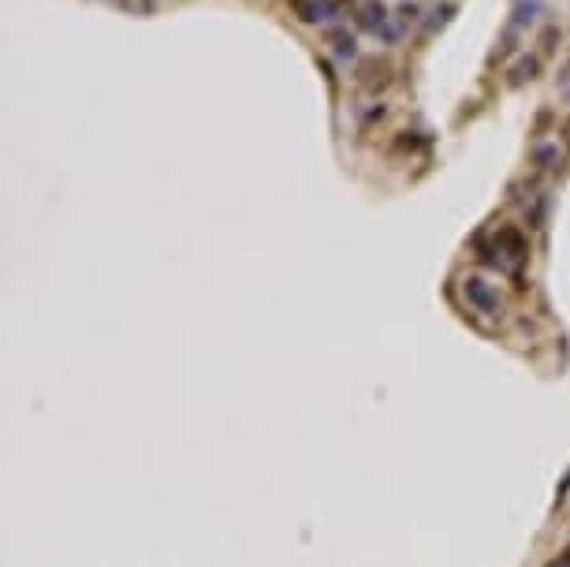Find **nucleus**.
Segmentation results:
<instances>
[{
	"instance_id": "nucleus-9",
	"label": "nucleus",
	"mask_w": 570,
	"mask_h": 567,
	"mask_svg": "<svg viewBox=\"0 0 570 567\" xmlns=\"http://www.w3.org/2000/svg\"><path fill=\"white\" fill-rule=\"evenodd\" d=\"M548 567H570V548H567V553H563V556H559V560H552Z\"/></svg>"
},
{
	"instance_id": "nucleus-1",
	"label": "nucleus",
	"mask_w": 570,
	"mask_h": 567,
	"mask_svg": "<svg viewBox=\"0 0 570 567\" xmlns=\"http://www.w3.org/2000/svg\"><path fill=\"white\" fill-rule=\"evenodd\" d=\"M481 258L488 261V265H496L504 276H518L522 273V261H525V243L515 228H499L496 239L481 247Z\"/></svg>"
},
{
	"instance_id": "nucleus-5",
	"label": "nucleus",
	"mask_w": 570,
	"mask_h": 567,
	"mask_svg": "<svg viewBox=\"0 0 570 567\" xmlns=\"http://www.w3.org/2000/svg\"><path fill=\"white\" fill-rule=\"evenodd\" d=\"M533 160H537L541 168H559L563 165V154H559V146H541L537 154H533Z\"/></svg>"
},
{
	"instance_id": "nucleus-3",
	"label": "nucleus",
	"mask_w": 570,
	"mask_h": 567,
	"mask_svg": "<svg viewBox=\"0 0 570 567\" xmlns=\"http://www.w3.org/2000/svg\"><path fill=\"white\" fill-rule=\"evenodd\" d=\"M291 8L299 12L302 23H328V19H336V8H332L328 0H291Z\"/></svg>"
},
{
	"instance_id": "nucleus-6",
	"label": "nucleus",
	"mask_w": 570,
	"mask_h": 567,
	"mask_svg": "<svg viewBox=\"0 0 570 567\" xmlns=\"http://www.w3.org/2000/svg\"><path fill=\"white\" fill-rule=\"evenodd\" d=\"M533 75H537V60H533V56H530V60H522V64L515 67V75H510V82H515V86H522V82H525V79H533Z\"/></svg>"
},
{
	"instance_id": "nucleus-2",
	"label": "nucleus",
	"mask_w": 570,
	"mask_h": 567,
	"mask_svg": "<svg viewBox=\"0 0 570 567\" xmlns=\"http://www.w3.org/2000/svg\"><path fill=\"white\" fill-rule=\"evenodd\" d=\"M462 299L470 302L478 314H499L504 310V302H499V291L492 284H484L481 276H470V280H462Z\"/></svg>"
},
{
	"instance_id": "nucleus-8",
	"label": "nucleus",
	"mask_w": 570,
	"mask_h": 567,
	"mask_svg": "<svg viewBox=\"0 0 570 567\" xmlns=\"http://www.w3.org/2000/svg\"><path fill=\"white\" fill-rule=\"evenodd\" d=\"M336 53L343 56V60H347V56H354V38H339V49H336Z\"/></svg>"
},
{
	"instance_id": "nucleus-4",
	"label": "nucleus",
	"mask_w": 570,
	"mask_h": 567,
	"mask_svg": "<svg viewBox=\"0 0 570 567\" xmlns=\"http://www.w3.org/2000/svg\"><path fill=\"white\" fill-rule=\"evenodd\" d=\"M537 12H541V4H537V0H522V4H518V12H515V30H525V27H533V19H537Z\"/></svg>"
},
{
	"instance_id": "nucleus-7",
	"label": "nucleus",
	"mask_w": 570,
	"mask_h": 567,
	"mask_svg": "<svg viewBox=\"0 0 570 567\" xmlns=\"http://www.w3.org/2000/svg\"><path fill=\"white\" fill-rule=\"evenodd\" d=\"M451 15H455V8H451V4H444V8H436V12H432V19H429V27H425V30H429V34H436L440 27H444V23L451 19Z\"/></svg>"
}]
</instances>
